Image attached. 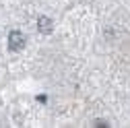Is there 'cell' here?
I'll return each instance as SVG.
<instances>
[{"instance_id":"obj_1","label":"cell","mask_w":130,"mask_h":128,"mask_svg":"<svg viewBox=\"0 0 130 128\" xmlns=\"http://www.w3.org/2000/svg\"><path fill=\"white\" fill-rule=\"evenodd\" d=\"M8 47L12 52H21L25 47V35L21 33V31H10L8 35Z\"/></svg>"},{"instance_id":"obj_2","label":"cell","mask_w":130,"mask_h":128,"mask_svg":"<svg viewBox=\"0 0 130 128\" xmlns=\"http://www.w3.org/2000/svg\"><path fill=\"white\" fill-rule=\"evenodd\" d=\"M39 31H41V33H50V31H52V21L47 19V17H41L39 19Z\"/></svg>"}]
</instances>
